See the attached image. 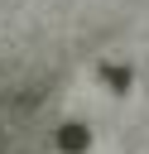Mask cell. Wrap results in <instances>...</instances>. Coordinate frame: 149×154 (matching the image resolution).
Here are the masks:
<instances>
[{"label": "cell", "mask_w": 149, "mask_h": 154, "mask_svg": "<svg viewBox=\"0 0 149 154\" xmlns=\"http://www.w3.org/2000/svg\"><path fill=\"white\" fill-rule=\"evenodd\" d=\"M101 82L115 87V91H125V87H130V67H120V63H101Z\"/></svg>", "instance_id": "cell-2"}, {"label": "cell", "mask_w": 149, "mask_h": 154, "mask_svg": "<svg viewBox=\"0 0 149 154\" xmlns=\"http://www.w3.org/2000/svg\"><path fill=\"white\" fill-rule=\"evenodd\" d=\"M0 154H5V149H0Z\"/></svg>", "instance_id": "cell-3"}, {"label": "cell", "mask_w": 149, "mask_h": 154, "mask_svg": "<svg viewBox=\"0 0 149 154\" xmlns=\"http://www.w3.org/2000/svg\"><path fill=\"white\" fill-rule=\"evenodd\" d=\"M87 144H91V130H87V125H77V120H67V125L58 130V149H62V154H82Z\"/></svg>", "instance_id": "cell-1"}]
</instances>
